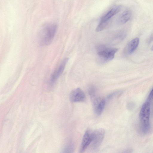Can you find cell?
<instances>
[{
  "mask_svg": "<svg viewBox=\"0 0 153 153\" xmlns=\"http://www.w3.org/2000/svg\"><path fill=\"white\" fill-rule=\"evenodd\" d=\"M57 28L56 25L53 23L47 24L43 26L39 34V40L41 45L47 46L52 42Z\"/></svg>",
  "mask_w": 153,
  "mask_h": 153,
  "instance_id": "1",
  "label": "cell"
},
{
  "mask_svg": "<svg viewBox=\"0 0 153 153\" xmlns=\"http://www.w3.org/2000/svg\"><path fill=\"white\" fill-rule=\"evenodd\" d=\"M150 102L146 101L142 105L139 114L141 123V130L144 134L147 133L150 129Z\"/></svg>",
  "mask_w": 153,
  "mask_h": 153,
  "instance_id": "2",
  "label": "cell"
},
{
  "mask_svg": "<svg viewBox=\"0 0 153 153\" xmlns=\"http://www.w3.org/2000/svg\"><path fill=\"white\" fill-rule=\"evenodd\" d=\"M118 49L115 48H108L100 45L97 48L99 59L102 62H106L112 60L114 56Z\"/></svg>",
  "mask_w": 153,
  "mask_h": 153,
  "instance_id": "3",
  "label": "cell"
},
{
  "mask_svg": "<svg viewBox=\"0 0 153 153\" xmlns=\"http://www.w3.org/2000/svg\"><path fill=\"white\" fill-rule=\"evenodd\" d=\"M105 133V130L102 128L97 129L93 132L92 140L90 144L92 149H96L101 145L104 137Z\"/></svg>",
  "mask_w": 153,
  "mask_h": 153,
  "instance_id": "4",
  "label": "cell"
},
{
  "mask_svg": "<svg viewBox=\"0 0 153 153\" xmlns=\"http://www.w3.org/2000/svg\"><path fill=\"white\" fill-rule=\"evenodd\" d=\"M94 110L95 114L99 116L102 113L105 107V101L104 99L94 95L91 97Z\"/></svg>",
  "mask_w": 153,
  "mask_h": 153,
  "instance_id": "5",
  "label": "cell"
},
{
  "mask_svg": "<svg viewBox=\"0 0 153 153\" xmlns=\"http://www.w3.org/2000/svg\"><path fill=\"white\" fill-rule=\"evenodd\" d=\"M70 99L72 102L84 101L86 99V96L83 91L78 88L73 90L70 95Z\"/></svg>",
  "mask_w": 153,
  "mask_h": 153,
  "instance_id": "6",
  "label": "cell"
},
{
  "mask_svg": "<svg viewBox=\"0 0 153 153\" xmlns=\"http://www.w3.org/2000/svg\"><path fill=\"white\" fill-rule=\"evenodd\" d=\"M68 60V58H66L64 59L59 66L53 73L50 80L51 84H54L62 74L65 68Z\"/></svg>",
  "mask_w": 153,
  "mask_h": 153,
  "instance_id": "7",
  "label": "cell"
},
{
  "mask_svg": "<svg viewBox=\"0 0 153 153\" xmlns=\"http://www.w3.org/2000/svg\"><path fill=\"white\" fill-rule=\"evenodd\" d=\"M93 132L90 130L87 129L85 132L82 138L80 152H83L90 145L92 141Z\"/></svg>",
  "mask_w": 153,
  "mask_h": 153,
  "instance_id": "8",
  "label": "cell"
},
{
  "mask_svg": "<svg viewBox=\"0 0 153 153\" xmlns=\"http://www.w3.org/2000/svg\"><path fill=\"white\" fill-rule=\"evenodd\" d=\"M121 8V6L120 5L113 7L101 18L100 22H109V20L112 17L120 11Z\"/></svg>",
  "mask_w": 153,
  "mask_h": 153,
  "instance_id": "9",
  "label": "cell"
},
{
  "mask_svg": "<svg viewBox=\"0 0 153 153\" xmlns=\"http://www.w3.org/2000/svg\"><path fill=\"white\" fill-rule=\"evenodd\" d=\"M139 43V39L136 37L131 40L127 47V51L129 54L133 53L137 48Z\"/></svg>",
  "mask_w": 153,
  "mask_h": 153,
  "instance_id": "10",
  "label": "cell"
},
{
  "mask_svg": "<svg viewBox=\"0 0 153 153\" xmlns=\"http://www.w3.org/2000/svg\"><path fill=\"white\" fill-rule=\"evenodd\" d=\"M131 16V11L127 10L123 11L120 16L119 19V22L121 24H124L128 21Z\"/></svg>",
  "mask_w": 153,
  "mask_h": 153,
  "instance_id": "11",
  "label": "cell"
},
{
  "mask_svg": "<svg viewBox=\"0 0 153 153\" xmlns=\"http://www.w3.org/2000/svg\"><path fill=\"white\" fill-rule=\"evenodd\" d=\"M109 22H100V23L97 27L96 31L97 32H100L104 30L108 25Z\"/></svg>",
  "mask_w": 153,
  "mask_h": 153,
  "instance_id": "12",
  "label": "cell"
},
{
  "mask_svg": "<svg viewBox=\"0 0 153 153\" xmlns=\"http://www.w3.org/2000/svg\"><path fill=\"white\" fill-rule=\"evenodd\" d=\"M74 147L73 143H68L65 147L63 150L64 152H73L74 150Z\"/></svg>",
  "mask_w": 153,
  "mask_h": 153,
  "instance_id": "13",
  "label": "cell"
},
{
  "mask_svg": "<svg viewBox=\"0 0 153 153\" xmlns=\"http://www.w3.org/2000/svg\"><path fill=\"white\" fill-rule=\"evenodd\" d=\"M88 92L90 97L96 95V90L94 87L90 86L88 89Z\"/></svg>",
  "mask_w": 153,
  "mask_h": 153,
  "instance_id": "14",
  "label": "cell"
},
{
  "mask_svg": "<svg viewBox=\"0 0 153 153\" xmlns=\"http://www.w3.org/2000/svg\"><path fill=\"white\" fill-rule=\"evenodd\" d=\"M122 93L121 91H117L110 94L108 97V99H111L113 97L120 95Z\"/></svg>",
  "mask_w": 153,
  "mask_h": 153,
  "instance_id": "15",
  "label": "cell"
},
{
  "mask_svg": "<svg viewBox=\"0 0 153 153\" xmlns=\"http://www.w3.org/2000/svg\"><path fill=\"white\" fill-rule=\"evenodd\" d=\"M153 100V88L150 92L147 99V101L149 102Z\"/></svg>",
  "mask_w": 153,
  "mask_h": 153,
  "instance_id": "16",
  "label": "cell"
},
{
  "mask_svg": "<svg viewBox=\"0 0 153 153\" xmlns=\"http://www.w3.org/2000/svg\"><path fill=\"white\" fill-rule=\"evenodd\" d=\"M134 104L132 102L129 103L128 105V108L129 109H131L134 106Z\"/></svg>",
  "mask_w": 153,
  "mask_h": 153,
  "instance_id": "17",
  "label": "cell"
},
{
  "mask_svg": "<svg viewBox=\"0 0 153 153\" xmlns=\"http://www.w3.org/2000/svg\"><path fill=\"white\" fill-rule=\"evenodd\" d=\"M151 50L152 51H153V45L151 48Z\"/></svg>",
  "mask_w": 153,
  "mask_h": 153,
  "instance_id": "18",
  "label": "cell"
}]
</instances>
